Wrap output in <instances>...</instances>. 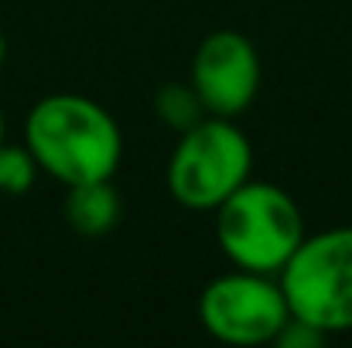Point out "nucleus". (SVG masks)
I'll use <instances>...</instances> for the list:
<instances>
[{"label": "nucleus", "mask_w": 352, "mask_h": 348, "mask_svg": "<svg viewBox=\"0 0 352 348\" xmlns=\"http://www.w3.org/2000/svg\"><path fill=\"white\" fill-rule=\"evenodd\" d=\"M24 147L48 178L72 188L113 181L123 157V133L96 100L79 93H52L38 100L24 119Z\"/></svg>", "instance_id": "f257e3e1"}, {"label": "nucleus", "mask_w": 352, "mask_h": 348, "mask_svg": "<svg viewBox=\"0 0 352 348\" xmlns=\"http://www.w3.org/2000/svg\"><path fill=\"white\" fill-rule=\"evenodd\" d=\"M212 216L216 242L239 270L280 273V266L305 239L298 202L270 181H243Z\"/></svg>", "instance_id": "f03ea898"}, {"label": "nucleus", "mask_w": 352, "mask_h": 348, "mask_svg": "<svg viewBox=\"0 0 352 348\" xmlns=\"http://www.w3.org/2000/svg\"><path fill=\"white\" fill-rule=\"evenodd\" d=\"M253 171V143L230 116H202L178 133L168 161V192L192 212H216Z\"/></svg>", "instance_id": "7ed1b4c3"}, {"label": "nucleus", "mask_w": 352, "mask_h": 348, "mask_svg": "<svg viewBox=\"0 0 352 348\" xmlns=\"http://www.w3.org/2000/svg\"><path fill=\"white\" fill-rule=\"evenodd\" d=\"M277 280L294 318L325 335L352 332V226L305 232Z\"/></svg>", "instance_id": "20e7f679"}, {"label": "nucleus", "mask_w": 352, "mask_h": 348, "mask_svg": "<svg viewBox=\"0 0 352 348\" xmlns=\"http://www.w3.org/2000/svg\"><path fill=\"white\" fill-rule=\"evenodd\" d=\"M291 318L277 273L239 270L223 273L199 294V321L223 345H270Z\"/></svg>", "instance_id": "39448f33"}, {"label": "nucleus", "mask_w": 352, "mask_h": 348, "mask_svg": "<svg viewBox=\"0 0 352 348\" xmlns=\"http://www.w3.org/2000/svg\"><path fill=\"white\" fill-rule=\"evenodd\" d=\"M188 82L209 116L236 119L246 113L260 93V55L253 41L239 31H212L195 48Z\"/></svg>", "instance_id": "423d86ee"}, {"label": "nucleus", "mask_w": 352, "mask_h": 348, "mask_svg": "<svg viewBox=\"0 0 352 348\" xmlns=\"http://www.w3.org/2000/svg\"><path fill=\"white\" fill-rule=\"evenodd\" d=\"M65 222L79 235L96 239L120 222V195L110 181L72 185L65 195Z\"/></svg>", "instance_id": "0eeeda50"}, {"label": "nucleus", "mask_w": 352, "mask_h": 348, "mask_svg": "<svg viewBox=\"0 0 352 348\" xmlns=\"http://www.w3.org/2000/svg\"><path fill=\"white\" fill-rule=\"evenodd\" d=\"M154 113L175 133H182V130L195 126L202 116H209L206 106H202V100L195 96L192 82H168V86H161L154 93Z\"/></svg>", "instance_id": "6e6552de"}, {"label": "nucleus", "mask_w": 352, "mask_h": 348, "mask_svg": "<svg viewBox=\"0 0 352 348\" xmlns=\"http://www.w3.org/2000/svg\"><path fill=\"white\" fill-rule=\"evenodd\" d=\"M41 167L24 143H0V192L3 195H28L38 181Z\"/></svg>", "instance_id": "1a4fd4ad"}, {"label": "nucleus", "mask_w": 352, "mask_h": 348, "mask_svg": "<svg viewBox=\"0 0 352 348\" xmlns=\"http://www.w3.org/2000/svg\"><path fill=\"white\" fill-rule=\"evenodd\" d=\"M325 332H318L315 325H308V321H301V318H287L284 321V328L277 332V338H274V345H280V348H318V345H325Z\"/></svg>", "instance_id": "9d476101"}, {"label": "nucleus", "mask_w": 352, "mask_h": 348, "mask_svg": "<svg viewBox=\"0 0 352 348\" xmlns=\"http://www.w3.org/2000/svg\"><path fill=\"white\" fill-rule=\"evenodd\" d=\"M7 140V116H3V106H0V143Z\"/></svg>", "instance_id": "9b49d317"}, {"label": "nucleus", "mask_w": 352, "mask_h": 348, "mask_svg": "<svg viewBox=\"0 0 352 348\" xmlns=\"http://www.w3.org/2000/svg\"><path fill=\"white\" fill-rule=\"evenodd\" d=\"M3 58H7V38H3V31H0V65H3Z\"/></svg>", "instance_id": "f8f14e48"}]
</instances>
